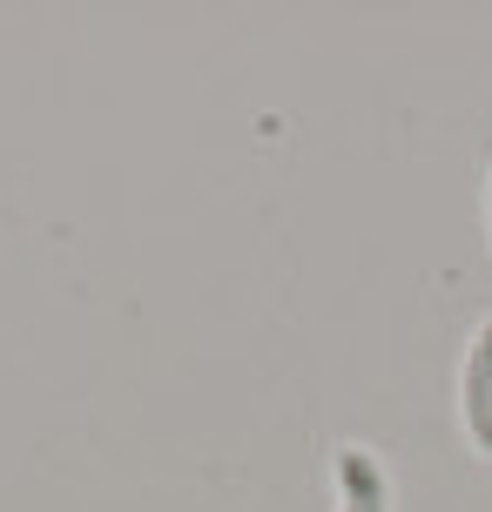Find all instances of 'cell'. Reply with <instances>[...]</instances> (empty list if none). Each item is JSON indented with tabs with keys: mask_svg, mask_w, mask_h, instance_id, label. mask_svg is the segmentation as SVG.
Wrapping results in <instances>:
<instances>
[{
	"mask_svg": "<svg viewBox=\"0 0 492 512\" xmlns=\"http://www.w3.org/2000/svg\"><path fill=\"white\" fill-rule=\"evenodd\" d=\"M466 432L479 438V452H492V324L472 337L466 358Z\"/></svg>",
	"mask_w": 492,
	"mask_h": 512,
	"instance_id": "1",
	"label": "cell"
},
{
	"mask_svg": "<svg viewBox=\"0 0 492 512\" xmlns=\"http://www.w3.org/2000/svg\"><path fill=\"white\" fill-rule=\"evenodd\" d=\"M337 479H344V512H391V486H385V472H378L371 452L351 445L337 459Z\"/></svg>",
	"mask_w": 492,
	"mask_h": 512,
	"instance_id": "2",
	"label": "cell"
}]
</instances>
